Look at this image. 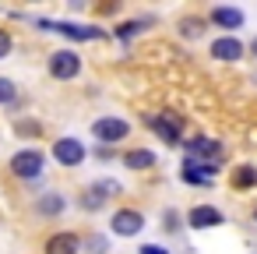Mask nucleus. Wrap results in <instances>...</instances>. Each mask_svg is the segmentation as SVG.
Masks as SVG:
<instances>
[{
    "instance_id": "nucleus-26",
    "label": "nucleus",
    "mask_w": 257,
    "mask_h": 254,
    "mask_svg": "<svg viewBox=\"0 0 257 254\" xmlns=\"http://www.w3.org/2000/svg\"><path fill=\"white\" fill-rule=\"evenodd\" d=\"M253 219H257V212H253Z\"/></svg>"
},
{
    "instance_id": "nucleus-17",
    "label": "nucleus",
    "mask_w": 257,
    "mask_h": 254,
    "mask_svg": "<svg viewBox=\"0 0 257 254\" xmlns=\"http://www.w3.org/2000/svg\"><path fill=\"white\" fill-rule=\"evenodd\" d=\"M145 25H148V22H123V25L116 29V36H120V39L127 43V39H134V36H138V32H141Z\"/></svg>"
},
{
    "instance_id": "nucleus-23",
    "label": "nucleus",
    "mask_w": 257,
    "mask_h": 254,
    "mask_svg": "<svg viewBox=\"0 0 257 254\" xmlns=\"http://www.w3.org/2000/svg\"><path fill=\"white\" fill-rule=\"evenodd\" d=\"M166 229H169V233L180 229V215H176V212H166Z\"/></svg>"
},
{
    "instance_id": "nucleus-24",
    "label": "nucleus",
    "mask_w": 257,
    "mask_h": 254,
    "mask_svg": "<svg viewBox=\"0 0 257 254\" xmlns=\"http://www.w3.org/2000/svg\"><path fill=\"white\" fill-rule=\"evenodd\" d=\"M138 254H169V250H166V247H159V243H145Z\"/></svg>"
},
{
    "instance_id": "nucleus-20",
    "label": "nucleus",
    "mask_w": 257,
    "mask_h": 254,
    "mask_svg": "<svg viewBox=\"0 0 257 254\" xmlns=\"http://www.w3.org/2000/svg\"><path fill=\"white\" fill-rule=\"evenodd\" d=\"M92 191H95V194H102V198H106V194H120V184H116V180H99V184H95V187H92Z\"/></svg>"
},
{
    "instance_id": "nucleus-3",
    "label": "nucleus",
    "mask_w": 257,
    "mask_h": 254,
    "mask_svg": "<svg viewBox=\"0 0 257 254\" xmlns=\"http://www.w3.org/2000/svg\"><path fill=\"white\" fill-rule=\"evenodd\" d=\"M43 29H50V32H60V36H67V39H78V43H92V39H102L106 32L102 29H95V25H74V22H39Z\"/></svg>"
},
{
    "instance_id": "nucleus-15",
    "label": "nucleus",
    "mask_w": 257,
    "mask_h": 254,
    "mask_svg": "<svg viewBox=\"0 0 257 254\" xmlns=\"http://www.w3.org/2000/svg\"><path fill=\"white\" fill-rule=\"evenodd\" d=\"M39 212H43V215H60V212H64V198H60V194H43Z\"/></svg>"
},
{
    "instance_id": "nucleus-22",
    "label": "nucleus",
    "mask_w": 257,
    "mask_h": 254,
    "mask_svg": "<svg viewBox=\"0 0 257 254\" xmlns=\"http://www.w3.org/2000/svg\"><path fill=\"white\" fill-rule=\"evenodd\" d=\"M8 53H11V36H8L4 29H0V60H4Z\"/></svg>"
},
{
    "instance_id": "nucleus-25",
    "label": "nucleus",
    "mask_w": 257,
    "mask_h": 254,
    "mask_svg": "<svg viewBox=\"0 0 257 254\" xmlns=\"http://www.w3.org/2000/svg\"><path fill=\"white\" fill-rule=\"evenodd\" d=\"M250 50H253V57H257V39H253V43H250Z\"/></svg>"
},
{
    "instance_id": "nucleus-21",
    "label": "nucleus",
    "mask_w": 257,
    "mask_h": 254,
    "mask_svg": "<svg viewBox=\"0 0 257 254\" xmlns=\"http://www.w3.org/2000/svg\"><path fill=\"white\" fill-rule=\"evenodd\" d=\"M106 247H109L106 236H92V240H88V250H92V254H106Z\"/></svg>"
},
{
    "instance_id": "nucleus-5",
    "label": "nucleus",
    "mask_w": 257,
    "mask_h": 254,
    "mask_svg": "<svg viewBox=\"0 0 257 254\" xmlns=\"http://www.w3.org/2000/svg\"><path fill=\"white\" fill-rule=\"evenodd\" d=\"M92 134H95L102 145H109V141H123V138L131 134V124L120 120V117H102V120L92 124Z\"/></svg>"
},
{
    "instance_id": "nucleus-2",
    "label": "nucleus",
    "mask_w": 257,
    "mask_h": 254,
    "mask_svg": "<svg viewBox=\"0 0 257 254\" xmlns=\"http://www.w3.org/2000/svg\"><path fill=\"white\" fill-rule=\"evenodd\" d=\"M183 148H187V159H197V162H222V141H215V138L197 134V138L183 141Z\"/></svg>"
},
{
    "instance_id": "nucleus-6",
    "label": "nucleus",
    "mask_w": 257,
    "mask_h": 254,
    "mask_svg": "<svg viewBox=\"0 0 257 254\" xmlns=\"http://www.w3.org/2000/svg\"><path fill=\"white\" fill-rule=\"evenodd\" d=\"M53 159L60 166H81L85 162V145L78 138H60V141H53Z\"/></svg>"
},
{
    "instance_id": "nucleus-18",
    "label": "nucleus",
    "mask_w": 257,
    "mask_h": 254,
    "mask_svg": "<svg viewBox=\"0 0 257 254\" xmlns=\"http://www.w3.org/2000/svg\"><path fill=\"white\" fill-rule=\"evenodd\" d=\"M102 201H106V198H102V194H95V191L88 187V191H85V198H81V208H88V212H99V208H102Z\"/></svg>"
},
{
    "instance_id": "nucleus-14",
    "label": "nucleus",
    "mask_w": 257,
    "mask_h": 254,
    "mask_svg": "<svg viewBox=\"0 0 257 254\" xmlns=\"http://www.w3.org/2000/svg\"><path fill=\"white\" fill-rule=\"evenodd\" d=\"M232 187L236 191H250V187H257V166H236L232 170Z\"/></svg>"
},
{
    "instance_id": "nucleus-12",
    "label": "nucleus",
    "mask_w": 257,
    "mask_h": 254,
    "mask_svg": "<svg viewBox=\"0 0 257 254\" xmlns=\"http://www.w3.org/2000/svg\"><path fill=\"white\" fill-rule=\"evenodd\" d=\"M81 250V236L78 233H57L46 240V254H78Z\"/></svg>"
},
{
    "instance_id": "nucleus-16",
    "label": "nucleus",
    "mask_w": 257,
    "mask_h": 254,
    "mask_svg": "<svg viewBox=\"0 0 257 254\" xmlns=\"http://www.w3.org/2000/svg\"><path fill=\"white\" fill-rule=\"evenodd\" d=\"M180 32H183L187 39H197V36L204 32V22H201V18H187V22L180 25Z\"/></svg>"
},
{
    "instance_id": "nucleus-8",
    "label": "nucleus",
    "mask_w": 257,
    "mask_h": 254,
    "mask_svg": "<svg viewBox=\"0 0 257 254\" xmlns=\"http://www.w3.org/2000/svg\"><path fill=\"white\" fill-rule=\"evenodd\" d=\"M225 222V215L215 208V205H194L190 212H187V226L190 229H215V226H222Z\"/></svg>"
},
{
    "instance_id": "nucleus-4",
    "label": "nucleus",
    "mask_w": 257,
    "mask_h": 254,
    "mask_svg": "<svg viewBox=\"0 0 257 254\" xmlns=\"http://www.w3.org/2000/svg\"><path fill=\"white\" fill-rule=\"evenodd\" d=\"M78 71H81V57H78L74 50H57V53L50 57V74L60 78V81L78 78Z\"/></svg>"
},
{
    "instance_id": "nucleus-7",
    "label": "nucleus",
    "mask_w": 257,
    "mask_h": 254,
    "mask_svg": "<svg viewBox=\"0 0 257 254\" xmlns=\"http://www.w3.org/2000/svg\"><path fill=\"white\" fill-rule=\"evenodd\" d=\"M11 170H15L22 180H36V177L43 173V152H36V148L18 152V155L11 159Z\"/></svg>"
},
{
    "instance_id": "nucleus-13",
    "label": "nucleus",
    "mask_w": 257,
    "mask_h": 254,
    "mask_svg": "<svg viewBox=\"0 0 257 254\" xmlns=\"http://www.w3.org/2000/svg\"><path fill=\"white\" fill-rule=\"evenodd\" d=\"M123 166H127V170H152V166H155V152H148V148H131V152L123 155Z\"/></svg>"
},
{
    "instance_id": "nucleus-10",
    "label": "nucleus",
    "mask_w": 257,
    "mask_h": 254,
    "mask_svg": "<svg viewBox=\"0 0 257 254\" xmlns=\"http://www.w3.org/2000/svg\"><path fill=\"white\" fill-rule=\"evenodd\" d=\"M246 53V46L236 39V36H218L215 43H211V57L215 60H225V64H236L239 57Z\"/></svg>"
},
{
    "instance_id": "nucleus-11",
    "label": "nucleus",
    "mask_w": 257,
    "mask_h": 254,
    "mask_svg": "<svg viewBox=\"0 0 257 254\" xmlns=\"http://www.w3.org/2000/svg\"><path fill=\"white\" fill-rule=\"evenodd\" d=\"M211 25H218V29H225L229 36L236 32V29H243V11L239 8H211Z\"/></svg>"
},
{
    "instance_id": "nucleus-19",
    "label": "nucleus",
    "mask_w": 257,
    "mask_h": 254,
    "mask_svg": "<svg viewBox=\"0 0 257 254\" xmlns=\"http://www.w3.org/2000/svg\"><path fill=\"white\" fill-rule=\"evenodd\" d=\"M18 99V89L11 85V78H0V103H15Z\"/></svg>"
},
{
    "instance_id": "nucleus-9",
    "label": "nucleus",
    "mask_w": 257,
    "mask_h": 254,
    "mask_svg": "<svg viewBox=\"0 0 257 254\" xmlns=\"http://www.w3.org/2000/svg\"><path fill=\"white\" fill-rule=\"evenodd\" d=\"M109 226H113V233H116V236H134V233H141L145 215H141V212H134V208H120V212H113Z\"/></svg>"
},
{
    "instance_id": "nucleus-1",
    "label": "nucleus",
    "mask_w": 257,
    "mask_h": 254,
    "mask_svg": "<svg viewBox=\"0 0 257 254\" xmlns=\"http://www.w3.org/2000/svg\"><path fill=\"white\" fill-rule=\"evenodd\" d=\"M145 124H148L166 145H183V141H180V134H183V120H180L176 113H152V117H145Z\"/></svg>"
}]
</instances>
